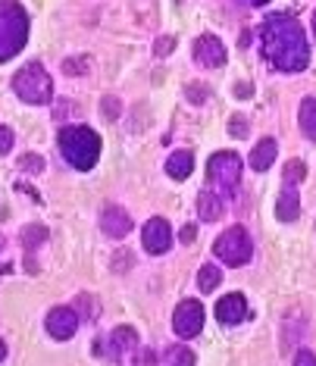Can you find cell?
<instances>
[{
	"label": "cell",
	"instance_id": "9c48e42d",
	"mask_svg": "<svg viewBox=\"0 0 316 366\" xmlns=\"http://www.w3.org/2000/svg\"><path fill=\"white\" fill-rule=\"evenodd\" d=\"M194 60L197 66H207V69H216L226 63V47L216 35H201L194 41Z\"/></svg>",
	"mask_w": 316,
	"mask_h": 366
},
{
	"label": "cell",
	"instance_id": "7a4b0ae2",
	"mask_svg": "<svg viewBox=\"0 0 316 366\" xmlns=\"http://www.w3.org/2000/svg\"><path fill=\"white\" fill-rule=\"evenodd\" d=\"M28 41V13L16 0H0V63L13 60Z\"/></svg>",
	"mask_w": 316,
	"mask_h": 366
},
{
	"label": "cell",
	"instance_id": "4316f807",
	"mask_svg": "<svg viewBox=\"0 0 316 366\" xmlns=\"http://www.w3.org/2000/svg\"><path fill=\"white\" fill-rule=\"evenodd\" d=\"M19 166L26 172H41L44 169V160L38 154H26V157H19Z\"/></svg>",
	"mask_w": 316,
	"mask_h": 366
},
{
	"label": "cell",
	"instance_id": "9a60e30c",
	"mask_svg": "<svg viewBox=\"0 0 316 366\" xmlns=\"http://www.w3.org/2000/svg\"><path fill=\"white\" fill-rule=\"evenodd\" d=\"M275 154H279L275 141H273V138H263L254 150H251V166H254L257 172H266V169H270V166L275 163Z\"/></svg>",
	"mask_w": 316,
	"mask_h": 366
},
{
	"label": "cell",
	"instance_id": "3957f363",
	"mask_svg": "<svg viewBox=\"0 0 316 366\" xmlns=\"http://www.w3.org/2000/svg\"><path fill=\"white\" fill-rule=\"evenodd\" d=\"M60 150L69 166L91 169L100 157V138L88 125H66V129H60Z\"/></svg>",
	"mask_w": 316,
	"mask_h": 366
},
{
	"label": "cell",
	"instance_id": "8d00e7d4",
	"mask_svg": "<svg viewBox=\"0 0 316 366\" xmlns=\"http://www.w3.org/2000/svg\"><path fill=\"white\" fill-rule=\"evenodd\" d=\"M10 273V263H0V276H6Z\"/></svg>",
	"mask_w": 316,
	"mask_h": 366
},
{
	"label": "cell",
	"instance_id": "83f0119b",
	"mask_svg": "<svg viewBox=\"0 0 316 366\" xmlns=\"http://www.w3.org/2000/svg\"><path fill=\"white\" fill-rule=\"evenodd\" d=\"M228 132H232L235 138H244V135H248V119H244L241 113L232 116V119H228Z\"/></svg>",
	"mask_w": 316,
	"mask_h": 366
},
{
	"label": "cell",
	"instance_id": "e0dca14e",
	"mask_svg": "<svg viewBox=\"0 0 316 366\" xmlns=\"http://www.w3.org/2000/svg\"><path fill=\"white\" fill-rule=\"evenodd\" d=\"M197 213H201L204 222H216L223 216V201H219L213 191H201V197H197Z\"/></svg>",
	"mask_w": 316,
	"mask_h": 366
},
{
	"label": "cell",
	"instance_id": "8fae6325",
	"mask_svg": "<svg viewBox=\"0 0 316 366\" xmlns=\"http://www.w3.org/2000/svg\"><path fill=\"white\" fill-rule=\"evenodd\" d=\"M138 347V335L132 325H120V329H113V335H110V347H107V357L113 363H122L125 357Z\"/></svg>",
	"mask_w": 316,
	"mask_h": 366
},
{
	"label": "cell",
	"instance_id": "d4e9b609",
	"mask_svg": "<svg viewBox=\"0 0 316 366\" xmlns=\"http://www.w3.org/2000/svg\"><path fill=\"white\" fill-rule=\"evenodd\" d=\"M100 113H104L107 119H120V113H122V103L116 100V98H104V100H100Z\"/></svg>",
	"mask_w": 316,
	"mask_h": 366
},
{
	"label": "cell",
	"instance_id": "52a82bcc",
	"mask_svg": "<svg viewBox=\"0 0 316 366\" xmlns=\"http://www.w3.org/2000/svg\"><path fill=\"white\" fill-rule=\"evenodd\" d=\"M172 329L179 332L181 338H194L197 332L204 329V304L201 300H181L176 307V316H172Z\"/></svg>",
	"mask_w": 316,
	"mask_h": 366
},
{
	"label": "cell",
	"instance_id": "f1b7e54d",
	"mask_svg": "<svg viewBox=\"0 0 316 366\" xmlns=\"http://www.w3.org/2000/svg\"><path fill=\"white\" fill-rule=\"evenodd\" d=\"M75 310H82L85 320H94V316H98V313H94V300L88 298V294H78V298H75Z\"/></svg>",
	"mask_w": 316,
	"mask_h": 366
},
{
	"label": "cell",
	"instance_id": "d590c367",
	"mask_svg": "<svg viewBox=\"0 0 316 366\" xmlns=\"http://www.w3.org/2000/svg\"><path fill=\"white\" fill-rule=\"evenodd\" d=\"M4 357H6V345H4V338H0V363H4Z\"/></svg>",
	"mask_w": 316,
	"mask_h": 366
},
{
	"label": "cell",
	"instance_id": "5bb4252c",
	"mask_svg": "<svg viewBox=\"0 0 316 366\" xmlns=\"http://www.w3.org/2000/svg\"><path fill=\"white\" fill-rule=\"evenodd\" d=\"M297 213H301V197H297V188L285 182V188H282V194H279V204H275V216H279L282 222H295Z\"/></svg>",
	"mask_w": 316,
	"mask_h": 366
},
{
	"label": "cell",
	"instance_id": "cb8c5ba5",
	"mask_svg": "<svg viewBox=\"0 0 316 366\" xmlns=\"http://www.w3.org/2000/svg\"><path fill=\"white\" fill-rule=\"evenodd\" d=\"M132 263H135L132 251H116V253H113V273H129Z\"/></svg>",
	"mask_w": 316,
	"mask_h": 366
},
{
	"label": "cell",
	"instance_id": "277c9868",
	"mask_svg": "<svg viewBox=\"0 0 316 366\" xmlns=\"http://www.w3.org/2000/svg\"><path fill=\"white\" fill-rule=\"evenodd\" d=\"M13 91L26 103H51L53 82L41 63H28V66H22L19 73L13 75Z\"/></svg>",
	"mask_w": 316,
	"mask_h": 366
},
{
	"label": "cell",
	"instance_id": "f546056e",
	"mask_svg": "<svg viewBox=\"0 0 316 366\" xmlns=\"http://www.w3.org/2000/svg\"><path fill=\"white\" fill-rule=\"evenodd\" d=\"M172 47H176V41H172V38H160V41H154V53H157V57H166Z\"/></svg>",
	"mask_w": 316,
	"mask_h": 366
},
{
	"label": "cell",
	"instance_id": "74e56055",
	"mask_svg": "<svg viewBox=\"0 0 316 366\" xmlns=\"http://www.w3.org/2000/svg\"><path fill=\"white\" fill-rule=\"evenodd\" d=\"M248 4H254V6H263V4H270V0H248Z\"/></svg>",
	"mask_w": 316,
	"mask_h": 366
},
{
	"label": "cell",
	"instance_id": "484cf974",
	"mask_svg": "<svg viewBox=\"0 0 316 366\" xmlns=\"http://www.w3.org/2000/svg\"><path fill=\"white\" fill-rule=\"evenodd\" d=\"M185 94H188V100H191V103H204V100H207L210 98V88H207V85H188V88H185Z\"/></svg>",
	"mask_w": 316,
	"mask_h": 366
},
{
	"label": "cell",
	"instance_id": "2e32d148",
	"mask_svg": "<svg viewBox=\"0 0 316 366\" xmlns=\"http://www.w3.org/2000/svg\"><path fill=\"white\" fill-rule=\"evenodd\" d=\"M194 169V157L188 154V150H176V154L166 160V172H169L172 179H188Z\"/></svg>",
	"mask_w": 316,
	"mask_h": 366
},
{
	"label": "cell",
	"instance_id": "d6986e66",
	"mask_svg": "<svg viewBox=\"0 0 316 366\" xmlns=\"http://www.w3.org/2000/svg\"><path fill=\"white\" fill-rule=\"evenodd\" d=\"M166 366H194V351L185 345H172L166 351Z\"/></svg>",
	"mask_w": 316,
	"mask_h": 366
},
{
	"label": "cell",
	"instance_id": "603a6c76",
	"mask_svg": "<svg viewBox=\"0 0 316 366\" xmlns=\"http://www.w3.org/2000/svg\"><path fill=\"white\" fill-rule=\"evenodd\" d=\"M63 73L66 75H85L88 73V57H69L63 63Z\"/></svg>",
	"mask_w": 316,
	"mask_h": 366
},
{
	"label": "cell",
	"instance_id": "ac0fdd59",
	"mask_svg": "<svg viewBox=\"0 0 316 366\" xmlns=\"http://www.w3.org/2000/svg\"><path fill=\"white\" fill-rule=\"evenodd\" d=\"M301 129L310 141H316V98H304L301 103Z\"/></svg>",
	"mask_w": 316,
	"mask_h": 366
},
{
	"label": "cell",
	"instance_id": "e575fe53",
	"mask_svg": "<svg viewBox=\"0 0 316 366\" xmlns=\"http://www.w3.org/2000/svg\"><path fill=\"white\" fill-rule=\"evenodd\" d=\"M235 94H238V98H251V85H238V88H235Z\"/></svg>",
	"mask_w": 316,
	"mask_h": 366
},
{
	"label": "cell",
	"instance_id": "4dcf8cb0",
	"mask_svg": "<svg viewBox=\"0 0 316 366\" xmlns=\"http://www.w3.org/2000/svg\"><path fill=\"white\" fill-rule=\"evenodd\" d=\"M10 147H13V132L6 125H0V154H6Z\"/></svg>",
	"mask_w": 316,
	"mask_h": 366
},
{
	"label": "cell",
	"instance_id": "ab89813d",
	"mask_svg": "<svg viewBox=\"0 0 316 366\" xmlns=\"http://www.w3.org/2000/svg\"><path fill=\"white\" fill-rule=\"evenodd\" d=\"M313 35H316V13H313Z\"/></svg>",
	"mask_w": 316,
	"mask_h": 366
},
{
	"label": "cell",
	"instance_id": "7402d4cb",
	"mask_svg": "<svg viewBox=\"0 0 316 366\" xmlns=\"http://www.w3.org/2000/svg\"><path fill=\"white\" fill-rule=\"evenodd\" d=\"M282 176H285L288 185H297V182H304V179H307V166H304V160H288V163H285V172H282Z\"/></svg>",
	"mask_w": 316,
	"mask_h": 366
},
{
	"label": "cell",
	"instance_id": "44dd1931",
	"mask_svg": "<svg viewBox=\"0 0 316 366\" xmlns=\"http://www.w3.org/2000/svg\"><path fill=\"white\" fill-rule=\"evenodd\" d=\"M47 235H51V232H47L44 226H26V229H22V244H26L28 251L31 248H41V244L47 241Z\"/></svg>",
	"mask_w": 316,
	"mask_h": 366
},
{
	"label": "cell",
	"instance_id": "ba28073f",
	"mask_svg": "<svg viewBox=\"0 0 316 366\" xmlns=\"http://www.w3.org/2000/svg\"><path fill=\"white\" fill-rule=\"evenodd\" d=\"M141 241H144V251L147 253H166L172 248V229L169 222L154 216L144 222V232H141Z\"/></svg>",
	"mask_w": 316,
	"mask_h": 366
},
{
	"label": "cell",
	"instance_id": "30bf717a",
	"mask_svg": "<svg viewBox=\"0 0 316 366\" xmlns=\"http://www.w3.org/2000/svg\"><path fill=\"white\" fill-rule=\"evenodd\" d=\"M44 325L57 341H66V338H73V332L78 329V313L69 307H53L51 313H47Z\"/></svg>",
	"mask_w": 316,
	"mask_h": 366
},
{
	"label": "cell",
	"instance_id": "6da1fadb",
	"mask_svg": "<svg viewBox=\"0 0 316 366\" xmlns=\"http://www.w3.org/2000/svg\"><path fill=\"white\" fill-rule=\"evenodd\" d=\"M260 47L263 57L282 73H301L310 63V47L304 38V26L288 13H273L266 16L263 28H260Z\"/></svg>",
	"mask_w": 316,
	"mask_h": 366
},
{
	"label": "cell",
	"instance_id": "4fadbf2b",
	"mask_svg": "<svg viewBox=\"0 0 316 366\" xmlns=\"http://www.w3.org/2000/svg\"><path fill=\"white\" fill-rule=\"evenodd\" d=\"M216 316H219V323H226V325H238L244 316H248V300H244V294H226V298H219Z\"/></svg>",
	"mask_w": 316,
	"mask_h": 366
},
{
	"label": "cell",
	"instance_id": "836d02e7",
	"mask_svg": "<svg viewBox=\"0 0 316 366\" xmlns=\"http://www.w3.org/2000/svg\"><path fill=\"white\" fill-rule=\"evenodd\" d=\"M194 235H197V229H194V226H185V229H181V241H185V244H191V241H194Z\"/></svg>",
	"mask_w": 316,
	"mask_h": 366
},
{
	"label": "cell",
	"instance_id": "d6a6232c",
	"mask_svg": "<svg viewBox=\"0 0 316 366\" xmlns=\"http://www.w3.org/2000/svg\"><path fill=\"white\" fill-rule=\"evenodd\" d=\"M138 366H157V354L147 347V351H141L138 354Z\"/></svg>",
	"mask_w": 316,
	"mask_h": 366
},
{
	"label": "cell",
	"instance_id": "f35d334b",
	"mask_svg": "<svg viewBox=\"0 0 316 366\" xmlns=\"http://www.w3.org/2000/svg\"><path fill=\"white\" fill-rule=\"evenodd\" d=\"M4 244H6V241H4V235H0V251H4Z\"/></svg>",
	"mask_w": 316,
	"mask_h": 366
},
{
	"label": "cell",
	"instance_id": "5b68a950",
	"mask_svg": "<svg viewBox=\"0 0 316 366\" xmlns=\"http://www.w3.org/2000/svg\"><path fill=\"white\" fill-rule=\"evenodd\" d=\"M213 253L228 266H244L251 257H254V241H251V235L244 226H232L228 232H223L216 238Z\"/></svg>",
	"mask_w": 316,
	"mask_h": 366
},
{
	"label": "cell",
	"instance_id": "7c38bea8",
	"mask_svg": "<svg viewBox=\"0 0 316 366\" xmlns=\"http://www.w3.org/2000/svg\"><path fill=\"white\" fill-rule=\"evenodd\" d=\"M100 229H104V235H110V238H125L132 232V216L122 206H107V210L100 213Z\"/></svg>",
	"mask_w": 316,
	"mask_h": 366
},
{
	"label": "cell",
	"instance_id": "8992f818",
	"mask_svg": "<svg viewBox=\"0 0 316 366\" xmlns=\"http://www.w3.org/2000/svg\"><path fill=\"white\" fill-rule=\"evenodd\" d=\"M207 176H210L213 185L223 191V194H232V191L238 188V179H241L238 154H232V150H219V154H213L210 166H207Z\"/></svg>",
	"mask_w": 316,
	"mask_h": 366
},
{
	"label": "cell",
	"instance_id": "ffe728a7",
	"mask_svg": "<svg viewBox=\"0 0 316 366\" xmlns=\"http://www.w3.org/2000/svg\"><path fill=\"white\" fill-rule=\"evenodd\" d=\"M219 278H223V273H219V266H213V263H207L197 273V285H201V291L207 294V291H213L219 285Z\"/></svg>",
	"mask_w": 316,
	"mask_h": 366
},
{
	"label": "cell",
	"instance_id": "1f68e13d",
	"mask_svg": "<svg viewBox=\"0 0 316 366\" xmlns=\"http://www.w3.org/2000/svg\"><path fill=\"white\" fill-rule=\"evenodd\" d=\"M295 366H316V354L313 351H297L295 354Z\"/></svg>",
	"mask_w": 316,
	"mask_h": 366
}]
</instances>
